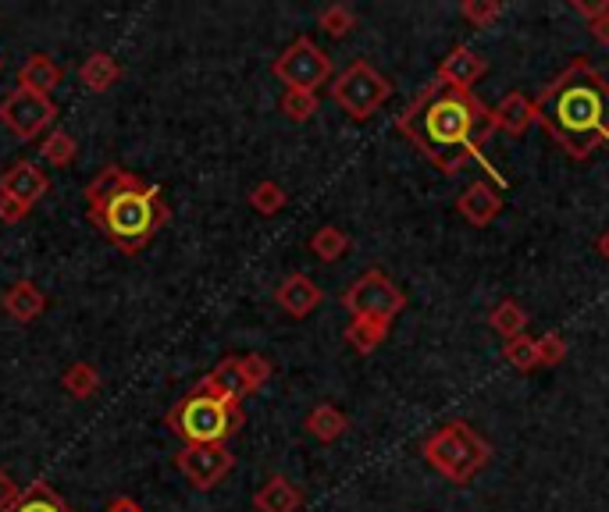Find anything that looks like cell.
<instances>
[{
  "label": "cell",
  "instance_id": "f1b7e54d",
  "mask_svg": "<svg viewBox=\"0 0 609 512\" xmlns=\"http://www.w3.org/2000/svg\"><path fill=\"white\" fill-rule=\"evenodd\" d=\"M503 356H506V363L517 367V370H535L538 367V341L528 335H517L503 346Z\"/></svg>",
  "mask_w": 609,
  "mask_h": 512
},
{
  "label": "cell",
  "instance_id": "8fae6325",
  "mask_svg": "<svg viewBox=\"0 0 609 512\" xmlns=\"http://www.w3.org/2000/svg\"><path fill=\"white\" fill-rule=\"evenodd\" d=\"M179 473L190 481V488L196 491H211L225 481L235 467V455L225 446H185L175 455Z\"/></svg>",
  "mask_w": 609,
  "mask_h": 512
},
{
  "label": "cell",
  "instance_id": "7a4b0ae2",
  "mask_svg": "<svg viewBox=\"0 0 609 512\" xmlns=\"http://www.w3.org/2000/svg\"><path fill=\"white\" fill-rule=\"evenodd\" d=\"M535 122L564 143L570 157H588L609 143V82L588 61H574L535 100Z\"/></svg>",
  "mask_w": 609,
  "mask_h": 512
},
{
  "label": "cell",
  "instance_id": "836d02e7",
  "mask_svg": "<svg viewBox=\"0 0 609 512\" xmlns=\"http://www.w3.org/2000/svg\"><path fill=\"white\" fill-rule=\"evenodd\" d=\"M29 214H32V207H26V203L0 193V221H4V225H19V221H26Z\"/></svg>",
  "mask_w": 609,
  "mask_h": 512
},
{
  "label": "cell",
  "instance_id": "8992f818",
  "mask_svg": "<svg viewBox=\"0 0 609 512\" xmlns=\"http://www.w3.org/2000/svg\"><path fill=\"white\" fill-rule=\"evenodd\" d=\"M267 381H271V363L261 352H250V356H225L222 363H214V370L196 388L240 406L246 396L261 391Z\"/></svg>",
  "mask_w": 609,
  "mask_h": 512
},
{
  "label": "cell",
  "instance_id": "5bb4252c",
  "mask_svg": "<svg viewBox=\"0 0 609 512\" xmlns=\"http://www.w3.org/2000/svg\"><path fill=\"white\" fill-rule=\"evenodd\" d=\"M321 299H325V293H321V285L307 275H290L278 288H275V303L282 306L290 317H311Z\"/></svg>",
  "mask_w": 609,
  "mask_h": 512
},
{
  "label": "cell",
  "instance_id": "d6a6232c",
  "mask_svg": "<svg viewBox=\"0 0 609 512\" xmlns=\"http://www.w3.org/2000/svg\"><path fill=\"white\" fill-rule=\"evenodd\" d=\"M538 341V367H556V363H564V356H567V341L560 335H541L535 338Z\"/></svg>",
  "mask_w": 609,
  "mask_h": 512
},
{
  "label": "cell",
  "instance_id": "9a60e30c",
  "mask_svg": "<svg viewBox=\"0 0 609 512\" xmlns=\"http://www.w3.org/2000/svg\"><path fill=\"white\" fill-rule=\"evenodd\" d=\"M64 82V68L50 58V54H29L19 68V90L40 93V96H54V90Z\"/></svg>",
  "mask_w": 609,
  "mask_h": 512
},
{
  "label": "cell",
  "instance_id": "f35d334b",
  "mask_svg": "<svg viewBox=\"0 0 609 512\" xmlns=\"http://www.w3.org/2000/svg\"><path fill=\"white\" fill-rule=\"evenodd\" d=\"M596 249H599V256H602V260H609V232H602V235H599Z\"/></svg>",
  "mask_w": 609,
  "mask_h": 512
},
{
  "label": "cell",
  "instance_id": "d6986e66",
  "mask_svg": "<svg viewBox=\"0 0 609 512\" xmlns=\"http://www.w3.org/2000/svg\"><path fill=\"white\" fill-rule=\"evenodd\" d=\"M300 505H303V491L282 473L267 477L261 491L253 494V509L257 512H300Z\"/></svg>",
  "mask_w": 609,
  "mask_h": 512
},
{
  "label": "cell",
  "instance_id": "484cf974",
  "mask_svg": "<svg viewBox=\"0 0 609 512\" xmlns=\"http://www.w3.org/2000/svg\"><path fill=\"white\" fill-rule=\"evenodd\" d=\"M488 324H493L496 335H503L506 341H510V338L524 335V328H528V314H524V306H517L514 299H503L493 310V317H488Z\"/></svg>",
  "mask_w": 609,
  "mask_h": 512
},
{
  "label": "cell",
  "instance_id": "3957f363",
  "mask_svg": "<svg viewBox=\"0 0 609 512\" xmlns=\"http://www.w3.org/2000/svg\"><path fill=\"white\" fill-rule=\"evenodd\" d=\"M481 114H485L481 104L470 93L449 90L446 82H435L410 111L399 114V129L410 135L446 175H456L464 164L481 157V140H485L478 132Z\"/></svg>",
  "mask_w": 609,
  "mask_h": 512
},
{
  "label": "cell",
  "instance_id": "d590c367",
  "mask_svg": "<svg viewBox=\"0 0 609 512\" xmlns=\"http://www.w3.org/2000/svg\"><path fill=\"white\" fill-rule=\"evenodd\" d=\"M578 14H585L588 22H596V19H602V14H609V0H599V4H588V0H574L570 4Z\"/></svg>",
  "mask_w": 609,
  "mask_h": 512
},
{
  "label": "cell",
  "instance_id": "2e32d148",
  "mask_svg": "<svg viewBox=\"0 0 609 512\" xmlns=\"http://www.w3.org/2000/svg\"><path fill=\"white\" fill-rule=\"evenodd\" d=\"M456 211H460L474 228H485V225H493V221L499 217L503 199H499V193L488 182H474V185H467V190L460 193V199H456Z\"/></svg>",
  "mask_w": 609,
  "mask_h": 512
},
{
  "label": "cell",
  "instance_id": "f546056e",
  "mask_svg": "<svg viewBox=\"0 0 609 512\" xmlns=\"http://www.w3.org/2000/svg\"><path fill=\"white\" fill-rule=\"evenodd\" d=\"M282 114L290 122H311L317 114V93H303V90H285L282 96Z\"/></svg>",
  "mask_w": 609,
  "mask_h": 512
},
{
  "label": "cell",
  "instance_id": "d4e9b609",
  "mask_svg": "<svg viewBox=\"0 0 609 512\" xmlns=\"http://www.w3.org/2000/svg\"><path fill=\"white\" fill-rule=\"evenodd\" d=\"M61 388L68 391L72 399H93L97 391H100V370L93 367V363H87V360H79V363H72L64 373H61Z\"/></svg>",
  "mask_w": 609,
  "mask_h": 512
},
{
  "label": "cell",
  "instance_id": "e575fe53",
  "mask_svg": "<svg viewBox=\"0 0 609 512\" xmlns=\"http://www.w3.org/2000/svg\"><path fill=\"white\" fill-rule=\"evenodd\" d=\"M19 494H22V488H19V481L0 467V512H8L14 502H19Z\"/></svg>",
  "mask_w": 609,
  "mask_h": 512
},
{
  "label": "cell",
  "instance_id": "83f0119b",
  "mask_svg": "<svg viewBox=\"0 0 609 512\" xmlns=\"http://www.w3.org/2000/svg\"><path fill=\"white\" fill-rule=\"evenodd\" d=\"M285 199H290V196H285V190H282L278 182H271V178L267 182H257L250 190V207L257 211V214H264V217H275L285 207Z\"/></svg>",
  "mask_w": 609,
  "mask_h": 512
},
{
  "label": "cell",
  "instance_id": "8d00e7d4",
  "mask_svg": "<svg viewBox=\"0 0 609 512\" xmlns=\"http://www.w3.org/2000/svg\"><path fill=\"white\" fill-rule=\"evenodd\" d=\"M104 512H143V505H140V502H132V499H125V494H122V499H114Z\"/></svg>",
  "mask_w": 609,
  "mask_h": 512
},
{
  "label": "cell",
  "instance_id": "52a82bcc",
  "mask_svg": "<svg viewBox=\"0 0 609 512\" xmlns=\"http://www.w3.org/2000/svg\"><path fill=\"white\" fill-rule=\"evenodd\" d=\"M388 93H393V85H388V79L382 72H375L367 61H353L346 72H338L332 82L335 104L349 117H361V122L385 104Z\"/></svg>",
  "mask_w": 609,
  "mask_h": 512
},
{
  "label": "cell",
  "instance_id": "277c9868",
  "mask_svg": "<svg viewBox=\"0 0 609 512\" xmlns=\"http://www.w3.org/2000/svg\"><path fill=\"white\" fill-rule=\"evenodd\" d=\"M243 406L225 402L211 391L193 388L164 413V423L185 441V446H225L243 427Z\"/></svg>",
  "mask_w": 609,
  "mask_h": 512
},
{
  "label": "cell",
  "instance_id": "9c48e42d",
  "mask_svg": "<svg viewBox=\"0 0 609 512\" xmlns=\"http://www.w3.org/2000/svg\"><path fill=\"white\" fill-rule=\"evenodd\" d=\"M0 122H4V129L14 140L32 143V140H40L43 132L54 129L58 104H54V96H40V93H29L14 85V90L0 100Z\"/></svg>",
  "mask_w": 609,
  "mask_h": 512
},
{
  "label": "cell",
  "instance_id": "603a6c76",
  "mask_svg": "<svg viewBox=\"0 0 609 512\" xmlns=\"http://www.w3.org/2000/svg\"><path fill=\"white\" fill-rule=\"evenodd\" d=\"M37 150H40V161H47L50 167H68L79 157V143L68 129H50L43 135V143H37Z\"/></svg>",
  "mask_w": 609,
  "mask_h": 512
},
{
  "label": "cell",
  "instance_id": "7402d4cb",
  "mask_svg": "<svg viewBox=\"0 0 609 512\" xmlns=\"http://www.w3.org/2000/svg\"><path fill=\"white\" fill-rule=\"evenodd\" d=\"M8 512H72V505H68L47 481H32V484H26L19 502H14Z\"/></svg>",
  "mask_w": 609,
  "mask_h": 512
},
{
  "label": "cell",
  "instance_id": "30bf717a",
  "mask_svg": "<svg viewBox=\"0 0 609 512\" xmlns=\"http://www.w3.org/2000/svg\"><path fill=\"white\" fill-rule=\"evenodd\" d=\"M343 306L353 317H375V320H388L406 306V296L396 288V281L382 275V270H367L364 278L353 281L343 293Z\"/></svg>",
  "mask_w": 609,
  "mask_h": 512
},
{
  "label": "cell",
  "instance_id": "6da1fadb",
  "mask_svg": "<svg viewBox=\"0 0 609 512\" xmlns=\"http://www.w3.org/2000/svg\"><path fill=\"white\" fill-rule=\"evenodd\" d=\"M87 214L93 228L118 246L125 256H135L154 243V235L172 221L164 193L154 182H143L122 164L100 167L87 185Z\"/></svg>",
  "mask_w": 609,
  "mask_h": 512
},
{
  "label": "cell",
  "instance_id": "44dd1931",
  "mask_svg": "<svg viewBox=\"0 0 609 512\" xmlns=\"http://www.w3.org/2000/svg\"><path fill=\"white\" fill-rule=\"evenodd\" d=\"M303 427H307V434L311 438H317V441H338L346 434V427H349V420H346V413L338 406H332V402H321V406H314L311 413H307V420H303Z\"/></svg>",
  "mask_w": 609,
  "mask_h": 512
},
{
  "label": "cell",
  "instance_id": "ac0fdd59",
  "mask_svg": "<svg viewBox=\"0 0 609 512\" xmlns=\"http://www.w3.org/2000/svg\"><path fill=\"white\" fill-rule=\"evenodd\" d=\"M535 122V100L524 93H506L503 104L488 114V129H499L506 135H524Z\"/></svg>",
  "mask_w": 609,
  "mask_h": 512
},
{
  "label": "cell",
  "instance_id": "5b68a950",
  "mask_svg": "<svg viewBox=\"0 0 609 512\" xmlns=\"http://www.w3.org/2000/svg\"><path fill=\"white\" fill-rule=\"evenodd\" d=\"M425 459L453 484H467L488 463V446L467 423H446L425 441Z\"/></svg>",
  "mask_w": 609,
  "mask_h": 512
},
{
  "label": "cell",
  "instance_id": "1f68e13d",
  "mask_svg": "<svg viewBox=\"0 0 609 512\" xmlns=\"http://www.w3.org/2000/svg\"><path fill=\"white\" fill-rule=\"evenodd\" d=\"M460 11L474 29H488L503 14V4H496V0H467Z\"/></svg>",
  "mask_w": 609,
  "mask_h": 512
},
{
  "label": "cell",
  "instance_id": "4dcf8cb0",
  "mask_svg": "<svg viewBox=\"0 0 609 512\" xmlns=\"http://www.w3.org/2000/svg\"><path fill=\"white\" fill-rule=\"evenodd\" d=\"M317 25L328 32V37H346V32L357 25V14H353L346 4H332L317 14Z\"/></svg>",
  "mask_w": 609,
  "mask_h": 512
},
{
  "label": "cell",
  "instance_id": "74e56055",
  "mask_svg": "<svg viewBox=\"0 0 609 512\" xmlns=\"http://www.w3.org/2000/svg\"><path fill=\"white\" fill-rule=\"evenodd\" d=\"M591 32H596V40L609 47V14H602V19L591 22Z\"/></svg>",
  "mask_w": 609,
  "mask_h": 512
},
{
  "label": "cell",
  "instance_id": "ba28073f",
  "mask_svg": "<svg viewBox=\"0 0 609 512\" xmlns=\"http://www.w3.org/2000/svg\"><path fill=\"white\" fill-rule=\"evenodd\" d=\"M275 79L285 85V90H303V93H317L321 85L332 79V61L314 40L300 37L296 43H290L271 64Z\"/></svg>",
  "mask_w": 609,
  "mask_h": 512
},
{
  "label": "cell",
  "instance_id": "7c38bea8",
  "mask_svg": "<svg viewBox=\"0 0 609 512\" xmlns=\"http://www.w3.org/2000/svg\"><path fill=\"white\" fill-rule=\"evenodd\" d=\"M47 190H50L47 171H40L32 161H14V164H8L4 175H0V193L26 203V207H37L47 196Z\"/></svg>",
  "mask_w": 609,
  "mask_h": 512
},
{
  "label": "cell",
  "instance_id": "ffe728a7",
  "mask_svg": "<svg viewBox=\"0 0 609 512\" xmlns=\"http://www.w3.org/2000/svg\"><path fill=\"white\" fill-rule=\"evenodd\" d=\"M122 79V64L108 50H93V54L79 64V82L87 85L90 93H108L111 85Z\"/></svg>",
  "mask_w": 609,
  "mask_h": 512
},
{
  "label": "cell",
  "instance_id": "e0dca14e",
  "mask_svg": "<svg viewBox=\"0 0 609 512\" xmlns=\"http://www.w3.org/2000/svg\"><path fill=\"white\" fill-rule=\"evenodd\" d=\"M485 58L474 54V50L467 47H456L453 54L443 61V68H438V82H446L449 90H460V93H470V85L478 82L485 75Z\"/></svg>",
  "mask_w": 609,
  "mask_h": 512
},
{
  "label": "cell",
  "instance_id": "4316f807",
  "mask_svg": "<svg viewBox=\"0 0 609 512\" xmlns=\"http://www.w3.org/2000/svg\"><path fill=\"white\" fill-rule=\"evenodd\" d=\"M311 249H314L317 260L332 264V260H338V256H343V253L349 249V235H346L343 228H335V225H325V228H317V232H314Z\"/></svg>",
  "mask_w": 609,
  "mask_h": 512
},
{
  "label": "cell",
  "instance_id": "cb8c5ba5",
  "mask_svg": "<svg viewBox=\"0 0 609 512\" xmlns=\"http://www.w3.org/2000/svg\"><path fill=\"white\" fill-rule=\"evenodd\" d=\"M388 338V320H375V317H353L346 328V341L357 352H375L382 341Z\"/></svg>",
  "mask_w": 609,
  "mask_h": 512
},
{
  "label": "cell",
  "instance_id": "4fadbf2b",
  "mask_svg": "<svg viewBox=\"0 0 609 512\" xmlns=\"http://www.w3.org/2000/svg\"><path fill=\"white\" fill-rule=\"evenodd\" d=\"M0 306H4V314L14 320V324H37L43 314H47V296L37 281H11L8 293L0 296Z\"/></svg>",
  "mask_w": 609,
  "mask_h": 512
}]
</instances>
